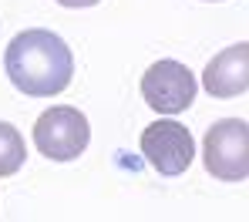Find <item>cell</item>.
Returning a JSON list of instances; mask_svg holds the SVG:
<instances>
[{
    "instance_id": "6da1fadb",
    "label": "cell",
    "mask_w": 249,
    "mask_h": 222,
    "mask_svg": "<svg viewBox=\"0 0 249 222\" xmlns=\"http://www.w3.org/2000/svg\"><path fill=\"white\" fill-rule=\"evenodd\" d=\"M3 68L10 85L31 98H51L71 85L74 78V57L54 31H20L3 54Z\"/></svg>"
},
{
    "instance_id": "7a4b0ae2",
    "label": "cell",
    "mask_w": 249,
    "mask_h": 222,
    "mask_svg": "<svg viewBox=\"0 0 249 222\" xmlns=\"http://www.w3.org/2000/svg\"><path fill=\"white\" fill-rule=\"evenodd\" d=\"M202 165L219 182L249 178V125L239 118H222L209 125L202 138Z\"/></svg>"
},
{
    "instance_id": "3957f363",
    "label": "cell",
    "mask_w": 249,
    "mask_h": 222,
    "mask_svg": "<svg viewBox=\"0 0 249 222\" xmlns=\"http://www.w3.org/2000/svg\"><path fill=\"white\" fill-rule=\"evenodd\" d=\"M88 141H91V125H88V118L78 108L57 104V108H47L34 121V145L51 162L78 158L88 148Z\"/></svg>"
},
{
    "instance_id": "277c9868",
    "label": "cell",
    "mask_w": 249,
    "mask_h": 222,
    "mask_svg": "<svg viewBox=\"0 0 249 222\" xmlns=\"http://www.w3.org/2000/svg\"><path fill=\"white\" fill-rule=\"evenodd\" d=\"M199 81L196 74L178 61H155L142 74V98L159 115H182L196 101Z\"/></svg>"
},
{
    "instance_id": "5b68a950",
    "label": "cell",
    "mask_w": 249,
    "mask_h": 222,
    "mask_svg": "<svg viewBox=\"0 0 249 222\" xmlns=\"http://www.w3.org/2000/svg\"><path fill=\"white\" fill-rule=\"evenodd\" d=\"M142 155L159 175H182L196 158V141L178 121H155L142 132Z\"/></svg>"
},
{
    "instance_id": "8992f818",
    "label": "cell",
    "mask_w": 249,
    "mask_h": 222,
    "mask_svg": "<svg viewBox=\"0 0 249 222\" xmlns=\"http://www.w3.org/2000/svg\"><path fill=\"white\" fill-rule=\"evenodd\" d=\"M202 88L212 98H239L249 91V41L219 51L202 71Z\"/></svg>"
},
{
    "instance_id": "52a82bcc",
    "label": "cell",
    "mask_w": 249,
    "mask_h": 222,
    "mask_svg": "<svg viewBox=\"0 0 249 222\" xmlns=\"http://www.w3.org/2000/svg\"><path fill=\"white\" fill-rule=\"evenodd\" d=\"M27 158V145H24V135L17 132L10 121H0V178L20 172Z\"/></svg>"
},
{
    "instance_id": "ba28073f",
    "label": "cell",
    "mask_w": 249,
    "mask_h": 222,
    "mask_svg": "<svg viewBox=\"0 0 249 222\" xmlns=\"http://www.w3.org/2000/svg\"><path fill=\"white\" fill-rule=\"evenodd\" d=\"M61 7H94V3H101V0H57Z\"/></svg>"
}]
</instances>
